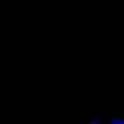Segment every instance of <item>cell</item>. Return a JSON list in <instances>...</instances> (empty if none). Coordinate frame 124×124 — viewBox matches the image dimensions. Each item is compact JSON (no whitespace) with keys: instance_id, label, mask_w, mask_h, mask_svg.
Masks as SVG:
<instances>
[{"instance_id":"6da1fadb","label":"cell","mask_w":124,"mask_h":124,"mask_svg":"<svg viewBox=\"0 0 124 124\" xmlns=\"http://www.w3.org/2000/svg\"><path fill=\"white\" fill-rule=\"evenodd\" d=\"M111 124H124L122 118H111Z\"/></svg>"},{"instance_id":"7a4b0ae2","label":"cell","mask_w":124,"mask_h":124,"mask_svg":"<svg viewBox=\"0 0 124 124\" xmlns=\"http://www.w3.org/2000/svg\"><path fill=\"white\" fill-rule=\"evenodd\" d=\"M89 124H100V122H98V120H92V122H89Z\"/></svg>"}]
</instances>
